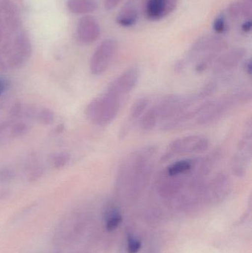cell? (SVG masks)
<instances>
[{
    "mask_svg": "<svg viewBox=\"0 0 252 253\" xmlns=\"http://www.w3.org/2000/svg\"><path fill=\"white\" fill-rule=\"evenodd\" d=\"M157 149L147 145L129 154L123 160L115 175V190L127 199H138L152 177Z\"/></svg>",
    "mask_w": 252,
    "mask_h": 253,
    "instance_id": "cell-1",
    "label": "cell"
},
{
    "mask_svg": "<svg viewBox=\"0 0 252 253\" xmlns=\"http://www.w3.org/2000/svg\"><path fill=\"white\" fill-rule=\"evenodd\" d=\"M198 100L196 93L192 96L168 95L164 96L146 109L139 120V126L143 130H152L159 123L162 126L186 112L190 109L194 102Z\"/></svg>",
    "mask_w": 252,
    "mask_h": 253,
    "instance_id": "cell-2",
    "label": "cell"
},
{
    "mask_svg": "<svg viewBox=\"0 0 252 253\" xmlns=\"http://www.w3.org/2000/svg\"><path fill=\"white\" fill-rule=\"evenodd\" d=\"M252 100L250 90H239L225 95L216 100L209 101L195 108V123L200 126H208L221 120L229 111L247 105Z\"/></svg>",
    "mask_w": 252,
    "mask_h": 253,
    "instance_id": "cell-3",
    "label": "cell"
},
{
    "mask_svg": "<svg viewBox=\"0 0 252 253\" xmlns=\"http://www.w3.org/2000/svg\"><path fill=\"white\" fill-rule=\"evenodd\" d=\"M121 101V98L105 91L88 104L86 108V117L95 126H108L118 115Z\"/></svg>",
    "mask_w": 252,
    "mask_h": 253,
    "instance_id": "cell-4",
    "label": "cell"
},
{
    "mask_svg": "<svg viewBox=\"0 0 252 253\" xmlns=\"http://www.w3.org/2000/svg\"><path fill=\"white\" fill-rule=\"evenodd\" d=\"M228 47V43L221 36L217 34H208L198 38L191 46L186 54V64L188 62L196 63L203 58L210 55L219 56Z\"/></svg>",
    "mask_w": 252,
    "mask_h": 253,
    "instance_id": "cell-5",
    "label": "cell"
},
{
    "mask_svg": "<svg viewBox=\"0 0 252 253\" xmlns=\"http://www.w3.org/2000/svg\"><path fill=\"white\" fill-rule=\"evenodd\" d=\"M210 148V141L206 137L191 135L177 138L170 143L164 159H170L174 156L203 154Z\"/></svg>",
    "mask_w": 252,
    "mask_h": 253,
    "instance_id": "cell-6",
    "label": "cell"
},
{
    "mask_svg": "<svg viewBox=\"0 0 252 253\" xmlns=\"http://www.w3.org/2000/svg\"><path fill=\"white\" fill-rule=\"evenodd\" d=\"M251 120L246 124L242 136L240 138L236 153L234 155L231 168L234 175L244 177L247 172L252 154V129Z\"/></svg>",
    "mask_w": 252,
    "mask_h": 253,
    "instance_id": "cell-7",
    "label": "cell"
},
{
    "mask_svg": "<svg viewBox=\"0 0 252 253\" xmlns=\"http://www.w3.org/2000/svg\"><path fill=\"white\" fill-rule=\"evenodd\" d=\"M118 44L115 40L108 39L102 42L92 55L90 71L93 75L100 76L106 72L116 53Z\"/></svg>",
    "mask_w": 252,
    "mask_h": 253,
    "instance_id": "cell-8",
    "label": "cell"
},
{
    "mask_svg": "<svg viewBox=\"0 0 252 253\" xmlns=\"http://www.w3.org/2000/svg\"><path fill=\"white\" fill-rule=\"evenodd\" d=\"M7 55V65L11 68H19L25 65L32 53L31 40L25 32L18 33L11 47L4 50Z\"/></svg>",
    "mask_w": 252,
    "mask_h": 253,
    "instance_id": "cell-9",
    "label": "cell"
},
{
    "mask_svg": "<svg viewBox=\"0 0 252 253\" xmlns=\"http://www.w3.org/2000/svg\"><path fill=\"white\" fill-rule=\"evenodd\" d=\"M139 78L140 71L139 68L136 66L130 67L108 85L106 91L123 99L136 88Z\"/></svg>",
    "mask_w": 252,
    "mask_h": 253,
    "instance_id": "cell-10",
    "label": "cell"
},
{
    "mask_svg": "<svg viewBox=\"0 0 252 253\" xmlns=\"http://www.w3.org/2000/svg\"><path fill=\"white\" fill-rule=\"evenodd\" d=\"M247 55L244 47H236L219 55L213 63V72L216 75H223L236 69Z\"/></svg>",
    "mask_w": 252,
    "mask_h": 253,
    "instance_id": "cell-11",
    "label": "cell"
},
{
    "mask_svg": "<svg viewBox=\"0 0 252 253\" xmlns=\"http://www.w3.org/2000/svg\"><path fill=\"white\" fill-rule=\"evenodd\" d=\"M179 0H144V13L148 20H161L173 13Z\"/></svg>",
    "mask_w": 252,
    "mask_h": 253,
    "instance_id": "cell-12",
    "label": "cell"
},
{
    "mask_svg": "<svg viewBox=\"0 0 252 253\" xmlns=\"http://www.w3.org/2000/svg\"><path fill=\"white\" fill-rule=\"evenodd\" d=\"M100 34V25L93 16L85 15L80 19L77 27V35L81 42L91 44L99 38Z\"/></svg>",
    "mask_w": 252,
    "mask_h": 253,
    "instance_id": "cell-13",
    "label": "cell"
},
{
    "mask_svg": "<svg viewBox=\"0 0 252 253\" xmlns=\"http://www.w3.org/2000/svg\"><path fill=\"white\" fill-rule=\"evenodd\" d=\"M0 9L8 29L12 32H18L22 27V21L16 4L11 0H0Z\"/></svg>",
    "mask_w": 252,
    "mask_h": 253,
    "instance_id": "cell-14",
    "label": "cell"
},
{
    "mask_svg": "<svg viewBox=\"0 0 252 253\" xmlns=\"http://www.w3.org/2000/svg\"><path fill=\"white\" fill-rule=\"evenodd\" d=\"M22 117L35 120L41 125H50L54 120V114L48 108H24L22 110Z\"/></svg>",
    "mask_w": 252,
    "mask_h": 253,
    "instance_id": "cell-15",
    "label": "cell"
},
{
    "mask_svg": "<svg viewBox=\"0 0 252 253\" xmlns=\"http://www.w3.org/2000/svg\"><path fill=\"white\" fill-rule=\"evenodd\" d=\"M139 19V12L136 7L131 5L125 6L121 9V11L117 15V24L123 28H130L137 23Z\"/></svg>",
    "mask_w": 252,
    "mask_h": 253,
    "instance_id": "cell-16",
    "label": "cell"
},
{
    "mask_svg": "<svg viewBox=\"0 0 252 253\" xmlns=\"http://www.w3.org/2000/svg\"><path fill=\"white\" fill-rule=\"evenodd\" d=\"M67 6L70 11L75 14L93 13L98 7L95 0H68Z\"/></svg>",
    "mask_w": 252,
    "mask_h": 253,
    "instance_id": "cell-17",
    "label": "cell"
},
{
    "mask_svg": "<svg viewBox=\"0 0 252 253\" xmlns=\"http://www.w3.org/2000/svg\"><path fill=\"white\" fill-rule=\"evenodd\" d=\"M149 101L146 97L138 99L132 105L129 114V122L130 123L139 121L141 117L144 114L145 111L149 108Z\"/></svg>",
    "mask_w": 252,
    "mask_h": 253,
    "instance_id": "cell-18",
    "label": "cell"
},
{
    "mask_svg": "<svg viewBox=\"0 0 252 253\" xmlns=\"http://www.w3.org/2000/svg\"><path fill=\"white\" fill-rule=\"evenodd\" d=\"M122 221V216L117 210L112 209L108 212L106 218V228L108 231H112L119 226Z\"/></svg>",
    "mask_w": 252,
    "mask_h": 253,
    "instance_id": "cell-19",
    "label": "cell"
},
{
    "mask_svg": "<svg viewBox=\"0 0 252 253\" xmlns=\"http://www.w3.org/2000/svg\"><path fill=\"white\" fill-rule=\"evenodd\" d=\"M71 160V156L67 153H59L52 157L51 164L56 169H62Z\"/></svg>",
    "mask_w": 252,
    "mask_h": 253,
    "instance_id": "cell-20",
    "label": "cell"
},
{
    "mask_svg": "<svg viewBox=\"0 0 252 253\" xmlns=\"http://www.w3.org/2000/svg\"><path fill=\"white\" fill-rule=\"evenodd\" d=\"M213 29L217 35L220 36L226 34L228 27L224 15L220 14L216 18L213 22Z\"/></svg>",
    "mask_w": 252,
    "mask_h": 253,
    "instance_id": "cell-21",
    "label": "cell"
},
{
    "mask_svg": "<svg viewBox=\"0 0 252 253\" xmlns=\"http://www.w3.org/2000/svg\"><path fill=\"white\" fill-rule=\"evenodd\" d=\"M228 16L232 20H238L242 16L241 14V1H233L228 6Z\"/></svg>",
    "mask_w": 252,
    "mask_h": 253,
    "instance_id": "cell-22",
    "label": "cell"
},
{
    "mask_svg": "<svg viewBox=\"0 0 252 253\" xmlns=\"http://www.w3.org/2000/svg\"><path fill=\"white\" fill-rule=\"evenodd\" d=\"M28 130V126L25 123H15L10 126V136L11 138H19L25 135Z\"/></svg>",
    "mask_w": 252,
    "mask_h": 253,
    "instance_id": "cell-23",
    "label": "cell"
},
{
    "mask_svg": "<svg viewBox=\"0 0 252 253\" xmlns=\"http://www.w3.org/2000/svg\"><path fill=\"white\" fill-rule=\"evenodd\" d=\"M142 244L139 240L133 236H129L127 239V252L128 253H138L141 249Z\"/></svg>",
    "mask_w": 252,
    "mask_h": 253,
    "instance_id": "cell-24",
    "label": "cell"
},
{
    "mask_svg": "<svg viewBox=\"0 0 252 253\" xmlns=\"http://www.w3.org/2000/svg\"><path fill=\"white\" fill-rule=\"evenodd\" d=\"M241 14L243 17L247 19H251L252 16V3L247 1H241Z\"/></svg>",
    "mask_w": 252,
    "mask_h": 253,
    "instance_id": "cell-25",
    "label": "cell"
},
{
    "mask_svg": "<svg viewBox=\"0 0 252 253\" xmlns=\"http://www.w3.org/2000/svg\"><path fill=\"white\" fill-rule=\"evenodd\" d=\"M122 1L123 0H105V8L108 10H114Z\"/></svg>",
    "mask_w": 252,
    "mask_h": 253,
    "instance_id": "cell-26",
    "label": "cell"
},
{
    "mask_svg": "<svg viewBox=\"0 0 252 253\" xmlns=\"http://www.w3.org/2000/svg\"><path fill=\"white\" fill-rule=\"evenodd\" d=\"M13 178V172L8 169L0 170V181H7Z\"/></svg>",
    "mask_w": 252,
    "mask_h": 253,
    "instance_id": "cell-27",
    "label": "cell"
},
{
    "mask_svg": "<svg viewBox=\"0 0 252 253\" xmlns=\"http://www.w3.org/2000/svg\"><path fill=\"white\" fill-rule=\"evenodd\" d=\"M186 65L187 64H186V61L184 59H180V60L177 61V62L175 64V71L177 73L182 72L186 68Z\"/></svg>",
    "mask_w": 252,
    "mask_h": 253,
    "instance_id": "cell-28",
    "label": "cell"
},
{
    "mask_svg": "<svg viewBox=\"0 0 252 253\" xmlns=\"http://www.w3.org/2000/svg\"><path fill=\"white\" fill-rule=\"evenodd\" d=\"M252 23L251 19H247L242 26H241V30L244 31V33H250L252 30Z\"/></svg>",
    "mask_w": 252,
    "mask_h": 253,
    "instance_id": "cell-29",
    "label": "cell"
},
{
    "mask_svg": "<svg viewBox=\"0 0 252 253\" xmlns=\"http://www.w3.org/2000/svg\"><path fill=\"white\" fill-rule=\"evenodd\" d=\"M6 87H7V83L4 79L0 77V96H1L4 90H5Z\"/></svg>",
    "mask_w": 252,
    "mask_h": 253,
    "instance_id": "cell-30",
    "label": "cell"
},
{
    "mask_svg": "<svg viewBox=\"0 0 252 253\" xmlns=\"http://www.w3.org/2000/svg\"><path fill=\"white\" fill-rule=\"evenodd\" d=\"M244 69H245L246 73L249 75H251L252 74V62L251 59H249V60L247 61L245 64V67H244Z\"/></svg>",
    "mask_w": 252,
    "mask_h": 253,
    "instance_id": "cell-31",
    "label": "cell"
},
{
    "mask_svg": "<svg viewBox=\"0 0 252 253\" xmlns=\"http://www.w3.org/2000/svg\"><path fill=\"white\" fill-rule=\"evenodd\" d=\"M5 63H4V61H3V59H1V56H0V69L4 70L5 69Z\"/></svg>",
    "mask_w": 252,
    "mask_h": 253,
    "instance_id": "cell-32",
    "label": "cell"
},
{
    "mask_svg": "<svg viewBox=\"0 0 252 253\" xmlns=\"http://www.w3.org/2000/svg\"><path fill=\"white\" fill-rule=\"evenodd\" d=\"M1 40H2V33H1V28H0V42H1Z\"/></svg>",
    "mask_w": 252,
    "mask_h": 253,
    "instance_id": "cell-33",
    "label": "cell"
},
{
    "mask_svg": "<svg viewBox=\"0 0 252 253\" xmlns=\"http://www.w3.org/2000/svg\"><path fill=\"white\" fill-rule=\"evenodd\" d=\"M244 1H247V2L252 3V0H243Z\"/></svg>",
    "mask_w": 252,
    "mask_h": 253,
    "instance_id": "cell-34",
    "label": "cell"
}]
</instances>
